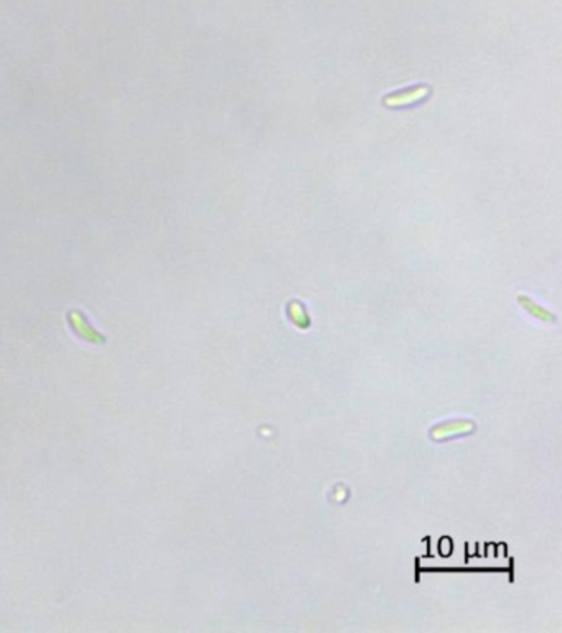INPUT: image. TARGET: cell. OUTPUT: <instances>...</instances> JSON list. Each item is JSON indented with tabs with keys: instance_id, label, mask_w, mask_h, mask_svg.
Wrapping results in <instances>:
<instances>
[{
	"instance_id": "4",
	"label": "cell",
	"mask_w": 562,
	"mask_h": 633,
	"mask_svg": "<svg viewBox=\"0 0 562 633\" xmlns=\"http://www.w3.org/2000/svg\"><path fill=\"white\" fill-rule=\"evenodd\" d=\"M518 302L521 303L524 309L530 312L531 315H534L536 319L544 320V322H554V315H552L551 312L544 310L543 307H539L538 303H534L532 301H530V299H528V297H523V295H519V297H518Z\"/></svg>"
},
{
	"instance_id": "1",
	"label": "cell",
	"mask_w": 562,
	"mask_h": 633,
	"mask_svg": "<svg viewBox=\"0 0 562 633\" xmlns=\"http://www.w3.org/2000/svg\"><path fill=\"white\" fill-rule=\"evenodd\" d=\"M429 93H431V87H429L427 85L412 86V87H409V89L398 91V93H394V94L385 96V99H382V104H385L386 107L409 106V104L422 101L424 98H427Z\"/></svg>"
},
{
	"instance_id": "2",
	"label": "cell",
	"mask_w": 562,
	"mask_h": 633,
	"mask_svg": "<svg viewBox=\"0 0 562 633\" xmlns=\"http://www.w3.org/2000/svg\"><path fill=\"white\" fill-rule=\"evenodd\" d=\"M68 320H69V323H72L73 330L76 332L81 339L91 341V343H98V345H101L104 341V335H101V333L96 330V328L91 327L89 322H87L81 312H78V310L69 312Z\"/></svg>"
},
{
	"instance_id": "5",
	"label": "cell",
	"mask_w": 562,
	"mask_h": 633,
	"mask_svg": "<svg viewBox=\"0 0 562 633\" xmlns=\"http://www.w3.org/2000/svg\"><path fill=\"white\" fill-rule=\"evenodd\" d=\"M289 314H290V319L294 320V323L299 325V327H307V325H309V315H307V312L305 309H303V305L301 302L290 303Z\"/></svg>"
},
{
	"instance_id": "3",
	"label": "cell",
	"mask_w": 562,
	"mask_h": 633,
	"mask_svg": "<svg viewBox=\"0 0 562 633\" xmlns=\"http://www.w3.org/2000/svg\"><path fill=\"white\" fill-rule=\"evenodd\" d=\"M475 429V424L472 420H452V422L439 424L431 431L432 439H448V437L472 432Z\"/></svg>"
}]
</instances>
